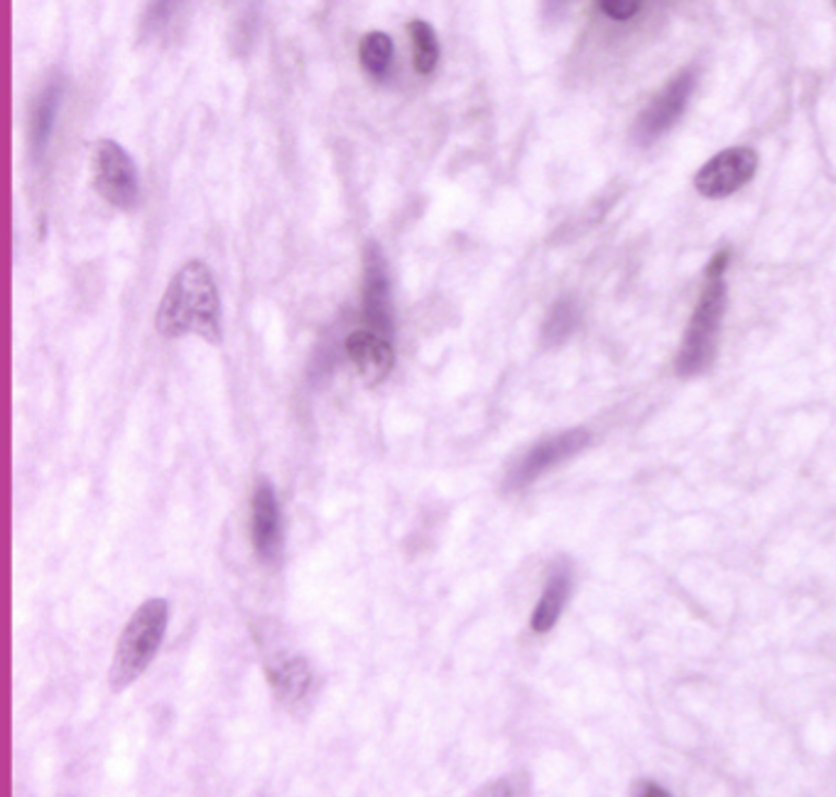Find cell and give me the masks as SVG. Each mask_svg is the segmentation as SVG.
<instances>
[{"mask_svg": "<svg viewBox=\"0 0 836 797\" xmlns=\"http://www.w3.org/2000/svg\"><path fill=\"white\" fill-rule=\"evenodd\" d=\"M94 189L119 211H133L140 201V177L133 158L121 143L103 138L94 145Z\"/></svg>", "mask_w": 836, "mask_h": 797, "instance_id": "cell-5", "label": "cell"}, {"mask_svg": "<svg viewBox=\"0 0 836 797\" xmlns=\"http://www.w3.org/2000/svg\"><path fill=\"white\" fill-rule=\"evenodd\" d=\"M170 624V601L162 597L145 599L133 611L128 624L115 640V650L109 667V685L113 692H123L145 675V670L158 655V650L168 634Z\"/></svg>", "mask_w": 836, "mask_h": 797, "instance_id": "cell-3", "label": "cell"}, {"mask_svg": "<svg viewBox=\"0 0 836 797\" xmlns=\"http://www.w3.org/2000/svg\"><path fill=\"white\" fill-rule=\"evenodd\" d=\"M407 33H410L413 40V64L417 74H432L440 64V37H437L434 27L417 17V21L407 23Z\"/></svg>", "mask_w": 836, "mask_h": 797, "instance_id": "cell-15", "label": "cell"}, {"mask_svg": "<svg viewBox=\"0 0 836 797\" xmlns=\"http://www.w3.org/2000/svg\"><path fill=\"white\" fill-rule=\"evenodd\" d=\"M393 54H395V47H393L391 35L383 30L366 33L361 37V42H358V62H361L366 74L373 76L378 82L385 79L388 72H391Z\"/></svg>", "mask_w": 836, "mask_h": 797, "instance_id": "cell-14", "label": "cell"}, {"mask_svg": "<svg viewBox=\"0 0 836 797\" xmlns=\"http://www.w3.org/2000/svg\"><path fill=\"white\" fill-rule=\"evenodd\" d=\"M60 106H62V82L54 79L50 84H45V89L40 91V96H37L30 113V148L35 155H40V158L45 155L47 145H50Z\"/></svg>", "mask_w": 836, "mask_h": 797, "instance_id": "cell-13", "label": "cell"}, {"mask_svg": "<svg viewBox=\"0 0 836 797\" xmlns=\"http://www.w3.org/2000/svg\"><path fill=\"white\" fill-rule=\"evenodd\" d=\"M758 172V155L751 148H726L709 158L694 174V189L704 199H726L743 189Z\"/></svg>", "mask_w": 836, "mask_h": 797, "instance_id": "cell-7", "label": "cell"}, {"mask_svg": "<svg viewBox=\"0 0 836 797\" xmlns=\"http://www.w3.org/2000/svg\"><path fill=\"white\" fill-rule=\"evenodd\" d=\"M567 3L569 0H544V11H548L550 17H557V15L565 13Z\"/></svg>", "mask_w": 836, "mask_h": 797, "instance_id": "cell-19", "label": "cell"}, {"mask_svg": "<svg viewBox=\"0 0 836 797\" xmlns=\"http://www.w3.org/2000/svg\"><path fill=\"white\" fill-rule=\"evenodd\" d=\"M599 11L604 13L608 21L614 23H628L640 13L643 0H597Z\"/></svg>", "mask_w": 836, "mask_h": 797, "instance_id": "cell-17", "label": "cell"}, {"mask_svg": "<svg viewBox=\"0 0 836 797\" xmlns=\"http://www.w3.org/2000/svg\"><path fill=\"white\" fill-rule=\"evenodd\" d=\"M834 8H836V0H834Z\"/></svg>", "mask_w": 836, "mask_h": 797, "instance_id": "cell-21", "label": "cell"}, {"mask_svg": "<svg viewBox=\"0 0 836 797\" xmlns=\"http://www.w3.org/2000/svg\"><path fill=\"white\" fill-rule=\"evenodd\" d=\"M344 348L368 388L381 385L391 376L395 366V348L391 336L376 332L371 327H364L346 336Z\"/></svg>", "mask_w": 836, "mask_h": 797, "instance_id": "cell-10", "label": "cell"}, {"mask_svg": "<svg viewBox=\"0 0 836 797\" xmlns=\"http://www.w3.org/2000/svg\"><path fill=\"white\" fill-rule=\"evenodd\" d=\"M697 84L699 70L694 64L677 72L673 79L648 101L646 109L638 113L634 131H630L634 145H638V148H650V145H655L660 138H665V135L683 121L685 111L689 109V101H692L697 91Z\"/></svg>", "mask_w": 836, "mask_h": 797, "instance_id": "cell-4", "label": "cell"}, {"mask_svg": "<svg viewBox=\"0 0 836 797\" xmlns=\"http://www.w3.org/2000/svg\"><path fill=\"white\" fill-rule=\"evenodd\" d=\"M250 540L262 565H278L283 555V511L275 486L260 476L250 495Z\"/></svg>", "mask_w": 836, "mask_h": 797, "instance_id": "cell-8", "label": "cell"}, {"mask_svg": "<svg viewBox=\"0 0 836 797\" xmlns=\"http://www.w3.org/2000/svg\"><path fill=\"white\" fill-rule=\"evenodd\" d=\"M591 444V432L587 427H571V430L557 432L544 437V440L534 442L528 452H525L518 462H515L508 474H505V489L508 491H522L528 489L552 469H557L569 459H575Z\"/></svg>", "mask_w": 836, "mask_h": 797, "instance_id": "cell-6", "label": "cell"}, {"mask_svg": "<svg viewBox=\"0 0 836 797\" xmlns=\"http://www.w3.org/2000/svg\"><path fill=\"white\" fill-rule=\"evenodd\" d=\"M155 329L164 339L192 334L211 346H221V297L207 262L187 260L172 275L155 315Z\"/></svg>", "mask_w": 836, "mask_h": 797, "instance_id": "cell-1", "label": "cell"}, {"mask_svg": "<svg viewBox=\"0 0 836 797\" xmlns=\"http://www.w3.org/2000/svg\"><path fill=\"white\" fill-rule=\"evenodd\" d=\"M636 793H638V795H667V793L663 790V787H655V783H650L648 790H646V787H638Z\"/></svg>", "mask_w": 836, "mask_h": 797, "instance_id": "cell-20", "label": "cell"}, {"mask_svg": "<svg viewBox=\"0 0 836 797\" xmlns=\"http://www.w3.org/2000/svg\"><path fill=\"white\" fill-rule=\"evenodd\" d=\"M577 324H579L577 305L571 303V299H560V303L552 307L548 322H544V329H542L544 344L560 346L562 342H567V339L575 334Z\"/></svg>", "mask_w": 836, "mask_h": 797, "instance_id": "cell-16", "label": "cell"}, {"mask_svg": "<svg viewBox=\"0 0 836 797\" xmlns=\"http://www.w3.org/2000/svg\"><path fill=\"white\" fill-rule=\"evenodd\" d=\"M732 256L728 250L714 253L704 270L702 293L697 297V305L689 317L683 344L675 358V373L679 378H702L712 371L718 356V339L728 309V283L726 270Z\"/></svg>", "mask_w": 836, "mask_h": 797, "instance_id": "cell-2", "label": "cell"}, {"mask_svg": "<svg viewBox=\"0 0 836 797\" xmlns=\"http://www.w3.org/2000/svg\"><path fill=\"white\" fill-rule=\"evenodd\" d=\"M270 685L275 689L280 702L295 707L309 695L315 685L312 667H309L303 655H285L278 658L275 665L268 667Z\"/></svg>", "mask_w": 836, "mask_h": 797, "instance_id": "cell-12", "label": "cell"}, {"mask_svg": "<svg viewBox=\"0 0 836 797\" xmlns=\"http://www.w3.org/2000/svg\"><path fill=\"white\" fill-rule=\"evenodd\" d=\"M571 589H575V569H571L569 560H557L550 569L548 581H544L538 604L532 609L530 628L534 634H550L560 624L569 604Z\"/></svg>", "mask_w": 836, "mask_h": 797, "instance_id": "cell-11", "label": "cell"}, {"mask_svg": "<svg viewBox=\"0 0 836 797\" xmlns=\"http://www.w3.org/2000/svg\"><path fill=\"white\" fill-rule=\"evenodd\" d=\"M364 319L366 327L385 336L393 334V297L391 273L378 243H368L364 250Z\"/></svg>", "mask_w": 836, "mask_h": 797, "instance_id": "cell-9", "label": "cell"}, {"mask_svg": "<svg viewBox=\"0 0 836 797\" xmlns=\"http://www.w3.org/2000/svg\"><path fill=\"white\" fill-rule=\"evenodd\" d=\"M180 0H155V8L150 11V21L155 25H162L168 17L177 11Z\"/></svg>", "mask_w": 836, "mask_h": 797, "instance_id": "cell-18", "label": "cell"}]
</instances>
